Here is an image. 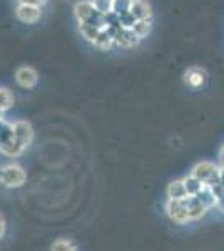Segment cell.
I'll return each instance as SVG.
<instances>
[{
    "mask_svg": "<svg viewBox=\"0 0 224 251\" xmlns=\"http://www.w3.org/2000/svg\"><path fill=\"white\" fill-rule=\"evenodd\" d=\"M182 183H184V188H186V193L187 196H196V194L201 191L202 188H204V184L201 183L199 179H196L194 176H186L184 179H182Z\"/></svg>",
    "mask_w": 224,
    "mask_h": 251,
    "instance_id": "4fadbf2b",
    "label": "cell"
},
{
    "mask_svg": "<svg viewBox=\"0 0 224 251\" xmlns=\"http://www.w3.org/2000/svg\"><path fill=\"white\" fill-rule=\"evenodd\" d=\"M216 208H219L224 213V194H223V196H219L218 200H216Z\"/></svg>",
    "mask_w": 224,
    "mask_h": 251,
    "instance_id": "d4e9b609",
    "label": "cell"
},
{
    "mask_svg": "<svg viewBox=\"0 0 224 251\" xmlns=\"http://www.w3.org/2000/svg\"><path fill=\"white\" fill-rule=\"evenodd\" d=\"M94 46L99 47V49H102V50H107V49H111L114 46L111 34H109V32L105 30V29L100 30L99 35H97V39H96V42H94Z\"/></svg>",
    "mask_w": 224,
    "mask_h": 251,
    "instance_id": "2e32d148",
    "label": "cell"
},
{
    "mask_svg": "<svg viewBox=\"0 0 224 251\" xmlns=\"http://www.w3.org/2000/svg\"><path fill=\"white\" fill-rule=\"evenodd\" d=\"M219 159H221V163H223V166H224V146H223L221 152H219Z\"/></svg>",
    "mask_w": 224,
    "mask_h": 251,
    "instance_id": "4316f807",
    "label": "cell"
},
{
    "mask_svg": "<svg viewBox=\"0 0 224 251\" xmlns=\"http://www.w3.org/2000/svg\"><path fill=\"white\" fill-rule=\"evenodd\" d=\"M5 231H7V223H5V218L0 214V240L5 236Z\"/></svg>",
    "mask_w": 224,
    "mask_h": 251,
    "instance_id": "603a6c76",
    "label": "cell"
},
{
    "mask_svg": "<svg viewBox=\"0 0 224 251\" xmlns=\"http://www.w3.org/2000/svg\"><path fill=\"white\" fill-rule=\"evenodd\" d=\"M184 200H168V203H166V213H168L169 220L176 225H187L191 221Z\"/></svg>",
    "mask_w": 224,
    "mask_h": 251,
    "instance_id": "277c9868",
    "label": "cell"
},
{
    "mask_svg": "<svg viewBox=\"0 0 224 251\" xmlns=\"http://www.w3.org/2000/svg\"><path fill=\"white\" fill-rule=\"evenodd\" d=\"M15 80L20 87L24 89H32L37 86V80H39V74L35 69L28 67V66H24V67H19L17 72H15Z\"/></svg>",
    "mask_w": 224,
    "mask_h": 251,
    "instance_id": "52a82bcc",
    "label": "cell"
},
{
    "mask_svg": "<svg viewBox=\"0 0 224 251\" xmlns=\"http://www.w3.org/2000/svg\"><path fill=\"white\" fill-rule=\"evenodd\" d=\"M196 198L199 201H201L202 204H206L207 206V209H211L213 206H216V198H214V194L213 191L209 189V186H206L204 184V188L201 189L198 194H196Z\"/></svg>",
    "mask_w": 224,
    "mask_h": 251,
    "instance_id": "9a60e30c",
    "label": "cell"
},
{
    "mask_svg": "<svg viewBox=\"0 0 224 251\" xmlns=\"http://www.w3.org/2000/svg\"><path fill=\"white\" fill-rule=\"evenodd\" d=\"M24 148L20 146L17 141H15V137L12 136L9 141H5V143H0V152H3V154L7 156H19L22 154Z\"/></svg>",
    "mask_w": 224,
    "mask_h": 251,
    "instance_id": "7c38bea8",
    "label": "cell"
},
{
    "mask_svg": "<svg viewBox=\"0 0 224 251\" xmlns=\"http://www.w3.org/2000/svg\"><path fill=\"white\" fill-rule=\"evenodd\" d=\"M111 2H114V0H111Z\"/></svg>",
    "mask_w": 224,
    "mask_h": 251,
    "instance_id": "83f0119b",
    "label": "cell"
},
{
    "mask_svg": "<svg viewBox=\"0 0 224 251\" xmlns=\"http://www.w3.org/2000/svg\"><path fill=\"white\" fill-rule=\"evenodd\" d=\"M132 30L139 39L148 37L149 32H150V20H137V22L134 24Z\"/></svg>",
    "mask_w": 224,
    "mask_h": 251,
    "instance_id": "ac0fdd59",
    "label": "cell"
},
{
    "mask_svg": "<svg viewBox=\"0 0 224 251\" xmlns=\"http://www.w3.org/2000/svg\"><path fill=\"white\" fill-rule=\"evenodd\" d=\"M27 181V174L22 166L19 164H5L0 168V184L5 188H20Z\"/></svg>",
    "mask_w": 224,
    "mask_h": 251,
    "instance_id": "7a4b0ae2",
    "label": "cell"
},
{
    "mask_svg": "<svg viewBox=\"0 0 224 251\" xmlns=\"http://www.w3.org/2000/svg\"><path fill=\"white\" fill-rule=\"evenodd\" d=\"M166 193H168V200H184V198H187V193H186V188H184L182 179L171 181V183L168 184Z\"/></svg>",
    "mask_w": 224,
    "mask_h": 251,
    "instance_id": "8fae6325",
    "label": "cell"
},
{
    "mask_svg": "<svg viewBox=\"0 0 224 251\" xmlns=\"http://www.w3.org/2000/svg\"><path fill=\"white\" fill-rule=\"evenodd\" d=\"M129 12L136 20H150L152 19V10L148 0H132Z\"/></svg>",
    "mask_w": 224,
    "mask_h": 251,
    "instance_id": "30bf717a",
    "label": "cell"
},
{
    "mask_svg": "<svg viewBox=\"0 0 224 251\" xmlns=\"http://www.w3.org/2000/svg\"><path fill=\"white\" fill-rule=\"evenodd\" d=\"M20 3H30V5H42V3H46L47 0H19Z\"/></svg>",
    "mask_w": 224,
    "mask_h": 251,
    "instance_id": "cb8c5ba5",
    "label": "cell"
},
{
    "mask_svg": "<svg viewBox=\"0 0 224 251\" xmlns=\"http://www.w3.org/2000/svg\"><path fill=\"white\" fill-rule=\"evenodd\" d=\"M74 14L77 20H79V24H87V25L97 27V29H100V30L105 29L104 15L96 10L92 2H87V0L79 2L74 9Z\"/></svg>",
    "mask_w": 224,
    "mask_h": 251,
    "instance_id": "6da1fadb",
    "label": "cell"
},
{
    "mask_svg": "<svg viewBox=\"0 0 224 251\" xmlns=\"http://www.w3.org/2000/svg\"><path fill=\"white\" fill-rule=\"evenodd\" d=\"M15 15L20 22L24 24H35L42 15L39 5H30V3H19L17 9H15Z\"/></svg>",
    "mask_w": 224,
    "mask_h": 251,
    "instance_id": "8992f818",
    "label": "cell"
},
{
    "mask_svg": "<svg viewBox=\"0 0 224 251\" xmlns=\"http://www.w3.org/2000/svg\"><path fill=\"white\" fill-rule=\"evenodd\" d=\"M50 251H79V248L71 238H59L52 243Z\"/></svg>",
    "mask_w": 224,
    "mask_h": 251,
    "instance_id": "5bb4252c",
    "label": "cell"
},
{
    "mask_svg": "<svg viewBox=\"0 0 224 251\" xmlns=\"http://www.w3.org/2000/svg\"><path fill=\"white\" fill-rule=\"evenodd\" d=\"M219 183L224 186V166L219 168Z\"/></svg>",
    "mask_w": 224,
    "mask_h": 251,
    "instance_id": "484cf974",
    "label": "cell"
},
{
    "mask_svg": "<svg viewBox=\"0 0 224 251\" xmlns=\"http://www.w3.org/2000/svg\"><path fill=\"white\" fill-rule=\"evenodd\" d=\"M12 134L24 149H27L34 141V129L27 121H17V123L12 124Z\"/></svg>",
    "mask_w": 224,
    "mask_h": 251,
    "instance_id": "5b68a950",
    "label": "cell"
},
{
    "mask_svg": "<svg viewBox=\"0 0 224 251\" xmlns=\"http://www.w3.org/2000/svg\"><path fill=\"white\" fill-rule=\"evenodd\" d=\"M92 3H94V7H96V10L100 12L102 15L112 12V2H111V0H94Z\"/></svg>",
    "mask_w": 224,
    "mask_h": 251,
    "instance_id": "44dd1931",
    "label": "cell"
},
{
    "mask_svg": "<svg viewBox=\"0 0 224 251\" xmlns=\"http://www.w3.org/2000/svg\"><path fill=\"white\" fill-rule=\"evenodd\" d=\"M184 201H186L187 214H189V220L191 221L201 220V218L207 213V206L202 204L196 196H187Z\"/></svg>",
    "mask_w": 224,
    "mask_h": 251,
    "instance_id": "9c48e42d",
    "label": "cell"
},
{
    "mask_svg": "<svg viewBox=\"0 0 224 251\" xmlns=\"http://www.w3.org/2000/svg\"><path fill=\"white\" fill-rule=\"evenodd\" d=\"M206 80H207V74L204 69L201 67H191L184 72V82L193 89L202 87L206 84Z\"/></svg>",
    "mask_w": 224,
    "mask_h": 251,
    "instance_id": "ba28073f",
    "label": "cell"
},
{
    "mask_svg": "<svg viewBox=\"0 0 224 251\" xmlns=\"http://www.w3.org/2000/svg\"><path fill=\"white\" fill-rule=\"evenodd\" d=\"M191 176L199 179L202 184L213 186L216 183H219V168L214 163H209V161H201V163H198L193 168Z\"/></svg>",
    "mask_w": 224,
    "mask_h": 251,
    "instance_id": "3957f363",
    "label": "cell"
},
{
    "mask_svg": "<svg viewBox=\"0 0 224 251\" xmlns=\"http://www.w3.org/2000/svg\"><path fill=\"white\" fill-rule=\"evenodd\" d=\"M119 22H121V27H124V29H132L134 24H136L137 20L132 17L131 12H125V14L119 15Z\"/></svg>",
    "mask_w": 224,
    "mask_h": 251,
    "instance_id": "7402d4cb",
    "label": "cell"
},
{
    "mask_svg": "<svg viewBox=\"0 0 224 251\" xmlns=\"http://www.w3.org/2000/svg\"><path fill=\"white\" fill-rule=\"evenodd\" d=\"M14 106V96L9 89H0V109L3 112Z\"/></svg>",
    "mask_w": 224,
    "mask_h": 251,
    "instance_id": "d6986e66",
    "label": "cell"
},
{
    "mask_svg": "<svg viewBox=\"0 0 224 251\" xmlns=\"http://www.w3.org/2000/svg\"><path fill=\"white\" fill-rule=\"evenodd\" d=\"M79 32L82 34V37H85L89 40V42H96L97 35H99L100 29H97V27H92V25H87V24H79Z\"/></svg>",
    "mask_w": 224,
    "mask_h": 251,
    "instance_id": "e0dca14e",
    "label": "cell"
},
{
    "mask_svg": "<svg viewBox=\"0 0 224 251\" xmlns=\"http://www.w3.org/2000/svg\"><path fill=\"white\" fill-rule=\"evenodd\" d=\"M131 3H132V0H114L112 12L117 15L125 14V12H129V9H131Z\"/></svg>",
    "mask_w": 224,
    "mask_h": 251,
    "instance_id": "ffe728a7",
    "label": "cell"
}]
</instances>
